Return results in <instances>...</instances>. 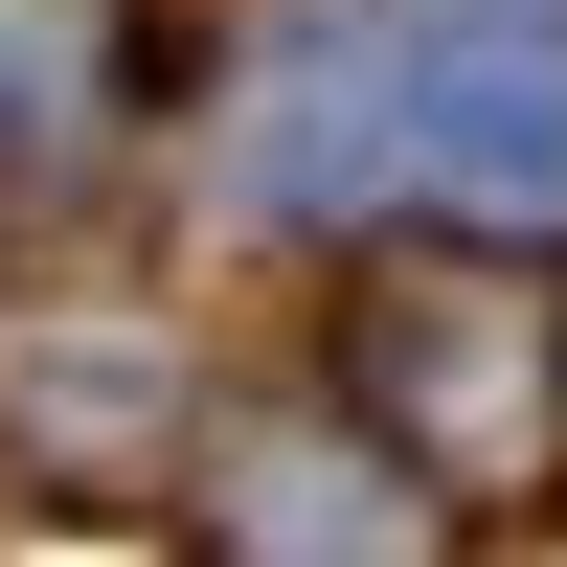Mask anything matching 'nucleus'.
Returning a JSON list of instances; mask_svg holds the SVG:
<instances>
[{
    "mask_svg": "<svg viewBox=\"0 0 567 567\" xmlns=\"http://www.w3.org/2000/svg\"><path fill=\"white\" fill-rule=\"evenodd\" d=\"M341 363H363L341 409H363L432 499L545 477V454H567V341H545V296H523L499 250H386V272L341 296Z\"/></svg>",
    "mask_w": 567,
    "mask_h": 567,
    "instance_id": "f257e3e1",
    "label": "nucleus"
},
{
    "mask_svg": "<svg viewBox=\"0 0 567 567\" xmlns=\"http://www.w3.org/2000/svg\"><path fill=\"white\" fill-rule=\"evenodd\" d=\"M363 114H386V159L432 182V205L545 227L567 205V0H409V23L363 45Z\"/></svg>",
    "mask_w": 567,
    "mask_h": 567,
    "instance_id": "f03ea898",
    "label": "nucleus"
},
{
    "mask_svg": "<svg viewBox=\"0 0 567 567\" xmlns=\"http://www.w3.org/2000/svg\"><path fill=\"white\" fill-rule=\"evenodd\" d=\"M136 136V0H0V205H91Z\"/></svg>",
    "mask_w": 567,
    "mask_h": 567,
    "instance_id": "20e7f679",
    "label": "nucleus"
},
{
    "mask_svg": "<svg viewBox=\"0 0 567 567\" xmlns=\"http://www.w3.org/2000/svg\"><path fill=\"white\" fill-rule=\"evenodd\" d=\"M23 454H69V477H136V454L182 432V386H159V341H23Z\"/></svg>",
    "mask_w": 567,
    "mask_h": 567,
    "instance_id": "39448f33",
    "label": "nucleus"
},
{
    "mask_svg": "<svg viewBox=\"0 0 567 567\" xmlns=\"http://www.w3.org/2000/svg\"><path fill=\"white\" fill-rule=\"evenodd\" d=\"M227 567H454V499L363 409H250L227 432Z\"/></svg>",
    "mask_w": 567,
    "mask_h": 567,
    "instance_id": "7ed1b4c3",
    "label": "nucleus"
}]
</instances>
